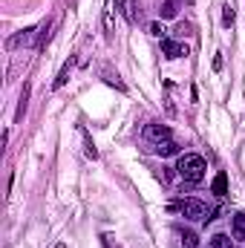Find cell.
<instances>
[{
  "label": "cell",
  "instance_id": "1",
  "mask_svg": "<svg viewBox=\"0 0 245 248\" xmlns=\"http://www.w3.org/2000/svg\"><path fill=\"white\" fill-rule=\"evenodd\" d=\"M205 170H208V162L199 153H182L179 162H176V173L182 176L187 185H199L205 179Z\"/></svg>",
  "mask_w": 245,
  "mask_h": 248
},
{
  "label": "cell",
  "instance_id": "2",
  "mask_svg": "<svg viewBox=\"0 0 245 248\" xmlns=\"http://www.w3.org/2000/svg\"><path fill=\"white\" fill-rule=\"evenodd\" d=\"M173 208H179V214H182L184 219L211 222V211H208V205H205L202 199H182V202H179V205H173Z\"/></svg>",
  "mask_w": 245,
  "mask_h": 248
},
{
  "label": "cell",
  "instance_id": "3",
  "mask_svg": "<svg viewBox=\"0 0 245 248\" xmlns=\"http://www.w3.org/2000/svg\"><path fill=\"white\" fill-rule=\"evenodd\" d=\"M35 38H38V26L32 29H20L17 35H12L6 41V49H17V46H35Z\"/></svg>",
  "mask_w": 245,
  "mask_h": 248
},
{
  "label": "cell",
  "instance_id": "4",
  "mask_svg": "<svg viewBox=\"0 0 245 248\" xmlns=\"http://www.w3.org/2000/svg\"><path fill=\"white\" fill-rule=\"evenodd\" d=\"M144 139L153 141V144H159V141L170 139V127H168V124H147V127H144Z\"/></svg>",
  "mask_w": 245,
  "mask_h": 248
},
{
  "label": "cell",
  "instance_id": "5",
  "mask_svg": "<svg viewBox=\"0 0 245 248\" xmlns=\"http://www.w3.org/2000/svg\"><path fill=\"white\" fill-rule=\"evenodd\" d=\"M162 55H165L168 61H176V58L187 55V49H184L179 41H173V38H165V41H162Z\"/></svg>",
  "mask_w": 245,
  "mask_h": 248
},
{
  "label": "cell",
  "instance_id": "6",
  "mask_svg": "<svg viewBox=\"0 0 245 248\" xmlns=\"http://www.w3.org/2000/svg\"><path fill=\"white\" fill-rule=\"evenodd\" d=\"M231 234H234V240L245 243V214H243V211L231 217Z\"/></svg>",
  "mask_w": 245,
  "mask_h": 248
},
{
  "label": "cell",
  "instance_id": "7",
  "mask_svg": "<svg viewBox=\"0 0 245 248\" xmlns=\"http://www.w3.org/2000/svg\"><path fill=\"white\" fill-rule=\"evenodd\" d=\"M153 153H156V156H179V144H176L173 139H165V141H159V144L153 147Z\"/></svg>",
  "mask_w": 245,
  "mask_h": 248
},
{
  "label": "cell",
  "instance_id": "8",
  "mask_svg": "<svg viewBox=\"0 0 245 248\" xmlns=\"http://www.w3.org/2000/svg\"><path fill=\"white\" fill-rule=\"evenodd\" d=\"M159 15H162L165 20L176 17V15H179V0H162V3H159Z\"/></svg>",
  "mask_w": 245,
  "mask_h": 248
},
{
  "label": "cell",
  "instance_id": "9",
  "mask_svg": "<svg viewBox=\"0 0 245 248\" xmlns=\"http://www.w3.org/2000/svg\"><path fill=\"white\" fill-rule=\"evenodd\" d=\"M49 29H52V20H44V23L38 26V38H35V49H41V46L46 44V38H49Z\"/></svg>",
  "mask_w": 245,
  "mask_h": 248
},
{
  "label": "cell",
  "instance_id": "10",
  "mask_svg": "<svg viewBox=\"0 0 245 248\" xmlns=\"http://www.w3.org/2000/svg\"><path fill=\"white\" fill-rule=\"evenodd\" d=\"M211 190H214L216 196H225V193H228V176H225V173H216V179H214Z\"/></svg>",
  "mask_w": 245,
  "mask_h": 248
},
{
  "label": "cell",
  "instance_id": "11",
  "mask_svg": "<svg viewBox=\"0 0 245 248\" xmlns=\"http://www.w3.org/2000/svg\"><path fill=\"white\" fill-rule=\"evenodd\" d=\"M69 72H72V61H66V63H63V66H61V72H58V78H55V84H52L55 90H61L63 84L69 81Z\"/></svg>",
  "mask_w": 245,
  "mask_h": 248
},
{
  "label": "cell",
  "instance_id": "12",
  "mask_svg": "<svg viewBox=\"0 0 245 248\" xmlns=\"http://www.w3.org/2000/svg\"><path fill=\"white\" fill-rule=\"evenodd\" d=\"M104 81L110 84V87H116L119 93H127V87H124V81L116 75V72H110V69H104Z\"/></svg>",
  "mask_w": 245,
  "mask_h": 248
},
{
  "label": "cell",
  "instance_id": "13",
  "mask_svg": "<svg viewBox=\"0 0 245 248\" xmlns=\"http://www.w3.org/2000/svg\"><path fill=\"white\" fill-rule=\"evenodd\" d=\"M179 243L184 248H199V237L193 234V231H179Z\"/></svg>",
  "mask_w": 245,
  "mask_h": 248
},
{
  "label": "cell",
  "instance_id": "14",
  "mask_svg": "<svg viewBox=\"0 0 245 248\" xmlns=\"http://www.w3.org/2000/svg\"><path fill=\"white\" fill-rule=\"evenodd\" d=\"M81 136H84V153L90 156V159H98V150H95V144H92V139L87 136V130L81 127Z\"/></svg>",
  "mask_w": 245,
  "mask_h": 248
},
{
  "label": "cell",
  "instance_id": "15",
  "mask_svg": "<svg viewBox=\"0 0 245 248\" xmlns=\"http://www.w3.org/2000/svg\"><path fill=\"white\" fill-rule=\"evenodd\" d=\"M208 248H231V240H228L225 234H214L211 243H208Z\"/></svg>",
  "mask_w": 245,
  "mask_h": 248
},
{
  "label": "cell",
  "instance_id": "16",
  "mask_svg": "<svg viewBox=\"0 0 245 248\" xmlns=\"http://www.w3.org/2000/svg\"><path fill=\"white\" fill-rule=\"evenodd\" d=\"M234 23V3L228 0L225 6H222V26H231Z\"/></svg>",
  "mask_w": 245,
  "mask_h": 248
},
{
  "label": "cell",
  "instance_id": "17",
  "mask_svg": "<svg viewBox=\"0 0 245 248\" xmlns=\"http://www.w3.org/2000/svg\"><path fill=\"white\" fill-rule=\"evenodd\" d=\"M110 6H113V9H116V12H119V15H124V17H127V20H133V15H130V12H127V0H113V3H110Z\"/></svg>",
  "mask_w": 245,
  "mask_h": 248
},
{
  "label": "cell",
  "instance_id": "18",
  "mask_svg": "<svg viewBox=\"0 0 245 248\" xmlns=\"http://www.w3.org/2000/svg\"><path fill=\"white\" fill-rule=\"evenodd\" d=\"M147 32H150L153 38H162V41H165V26H162V23H150Z\"/></svg>",
  "mask_w": 245,
  "mask_h": 248
},
{
  "label": "cell",
  "instance_id": "19",
  "mask_svg": "<svg viewBox=\"0 0 245 248\" xmlns=\"http://www.w3.org/2000/svg\"><path fill=\"white\" fill-rule=\"evenodd\" d=\"M26 101H29V87H23V93H20V104H17V119L23 116V110H26Z\"/></svg>",
  "mask_w": 245,
  "mask_h": 248
},
{
  "label": "cell",
  "instance_id": "20",
  "mask_svg": "<svg viewBox=\"0 0 245 248\" xmlns=\"http://www.w3.org/2000/svg\"><path fill=\"white\" fill-rule=\"evenodd\" d=\"M104 32H107V38L113 35V12H110V9L104 12Z\"/></svg>",
  "mask_w": 245,
  "mask_h": 248
},
{
  "label": "cell",
  "instance_id": "21",
  "mask_svg": "<svg viewBox=\"0 0 245 248\" xmlns=\"http://www.w3.org/2000/svg\"><path fill=\"white\" fill-rule=\"evenodd\" d=\"M176 35H179V38H184V35H193V26H190V23H179V26H176Z\"/></svg>",
  "mask_w": 245,
  "mask_h": 248
},
{
  "label": "cell",
  "instance_id": "22",
  "mask_svg": "<svg viewBox=\"0 0 245 248\" xmlns=\"http://www.w3.org/2000/svg\"><path fill=\"white\" fill-rule=\"evenodd\" d=\"M219 69H222V52L214 55V72H219Z\"/></svg>",
  "mask_w": 245,
  "mask_h": 248
}]
</instances>
